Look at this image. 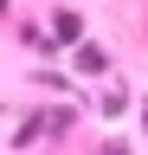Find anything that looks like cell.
<instances>
[{"label":"cell","mask_w":148,"mask_h":155,"mask_svg":"<svg viewBox=\"0 0 148 155\" xmlns=\"http://www.w3.org/2000/svg\"><path fill=\"white\" fill-rule=\"evenodd\" d=\"M103 155H129V149H122V142H109V149H103Z\"/></svg>","instance_id":"6da1fadb"}]
</instances>
